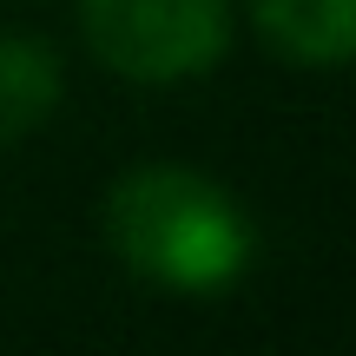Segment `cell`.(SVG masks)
<instances>
[{
	"label": "cell",
	"instance_id": "277c9868",
	"mask_svg": "<svg viewBox=\"0 0 356 356\" xmlns=\"http://www.w3.org/2000/svg\"><path fill=\"white\" fill-rule=\"evenodd\" d=\"M66 92V66L40 33H0V152L20 139H33Z\"/></svg>",
	"mask_w": 356,
	"mask_h": 356
},
{
	"label": "cell",
	"instance_id": "6da1fadb",
	"mask_svg": "<svg viewBox=\"0 0 356 356\" xmlns=\"http://www.w3.org/2000/svg\"><path fill=\"white\" fill-rule=\"evenodd\" d=\"M106 244L132 277L159 291H225L251 270L257 225L238 204V191L218 185L198 165H132L106 191Z\"/></svg>",
	"mask_w": 356,
	"mask_h": 356
},
{
	"label": "cell",
	"instance_id": "3957f363",
	"mask_svg": "<svg viewBox=\"0 0 356 356\" xmlns=\"http://www.w3.org/2000/svg\"><path fill=\"white\" fill-rule=\"evenodd\" d=\"M251 20L291 66H343L356 53V0H251Z\"/></svg>",
	"mask_w": 356,
	"mask_h": 356
},
{
	"label": "cell",
	"instance_id": "7a4b0ae2",
	"mask_svg": "<svg viewBox=\"0 0 356 356\" xmlns=\"http://www.w3.org/2000/svg\"><path fill=\"white\" fill-rule=\"evenodd\" d=\"M92 60L139 86H178L225 60L231 0H79Z\"/></svg>",
	"mask_w": 356,
	"mask_h": 356
}]
</instances>
